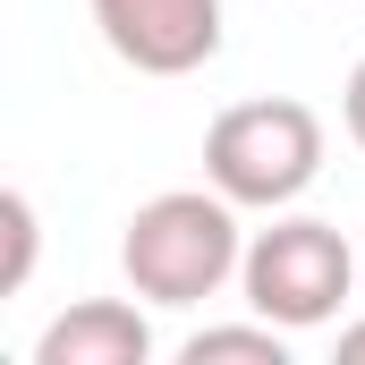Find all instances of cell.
<instances>
[{"label": "cell", "mask_w": 365, "mask_h": 365, "mask_svg": "<svg viewBox=\"0 0 365 365\" xmlns=\"http://www.w3.org/2000/svg\"><path fill=\"white\" fill-rule=\"evenodd\" d=\"M247 264V230H238V204L221 187H170L153 204L128 212V238H119V272L145 306H204L221 297Z\"/></svg>", "instance_id": "obj_1"}, {"label": "cell", "mask_w": 365, "mask_h": 365, "mask_svg": "<svg viewBox=\"0 0 365 365\" xmlns=\"http://www.w3.org/2000/svg\"><path fill=\"white\" fill-rule=\"evenodd\" d=\"M204 179L221 187L238 212H289L306 187L323 179V110L297 102V93L230 102L204 128Z\"/></svg>", "instance_id": "obj_2"}, {"label": "cell", "mask_w": 365, "mask_h": 365, "mask_svg": "<svg viewBox=\"0 0 365 365\" xmlns=\"http://www.w3.org/2000/svg\"><path fill=\"white\" fill-rule=\"evenodd\" d=\"M238 289H247V306L264 323H280V331H323L357 297V247L331 221H314V212H280L272 230L247 238Z\"/></svg>", "instance_id": "obj_3"}, {"label": "cell", "mask_w": 365, "mask_h": 365, "mask_svg": "<svg viewBox=\"0 0 365 365\" xmlns=\"http://www.w3.org/2000/svg\"><path fill=\"white\" fill-rule=\"evenodd\" d=\"M110 60L136 77H195L221 51V0H86Z\"/></svg>", "instance_id": "obj_4"}, {"label": "cell", "mask_w": 365, "mask_h": 365, "mask_svg": "<svg viewBox=\"0 0 365 365\" xmlns=\"http://www.w3.org/2000/svg\"><path fill=\"white\" fill-rule=\"evenodd\" d=\"M145 357H153V323L128 297H77L68 314L34 331V365H145Z\"/></svg>", "instance_id": "obj_5"}, {"label": "cell", "mask_w": 365, "mask_h": 365, "mask_svg": "<svg viewBox=\"0 0 365 365\" xmlns=\"http://www.w3.org/2000/svg\"><path fill=\"white\" fill-rule=\"evenodd\" d=\"M289 340L297 331H280V323H204V331H187V365H289Z\"/></svg>", "instance_id": "obj_6"}, {"label": "cell", "mask_w": 365, "mask_h": 365, "mask_svg": "<svg viewBox=\"0 0 365 365\" xmlns=\"http://www.w3.org/2000/svg\"><path fill=\"white\" fill-rule=\"evenodd\" d=\"M0 297H17L26 280H34V247H43V221H34V195L26 187H9L0 195Z\"/></svg>", "instance_id": "obj_7"}, {"label": "cell", "mask_w": 365, "mask_h": 365, "mask_svg": "<svg viewBox=\"0 0 365 365\" xmlns=\"http://www.w3.org/2000/svg\"><path fill=\"white\" fill-rule=\"evenodd\" d=\"M340 119H349V145L365 153V60L349 68V86H340Z\"/></svg>", "instance_id": "obj_8"}, {"label": "cell", "mask_w": 365, "mask_h": 365, "mask_svg": "<svg viewBox=\"0 0 365 365\" xmlns=\"http://www.w3.org/2000/svg\"><path fill=\"white\" fill-rule=\"evenodd\" d=\"M340 365H365V314H357V323H340Z\"/></svg>", "instance_id": "obj_9"}]
</instances>
